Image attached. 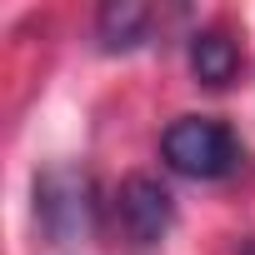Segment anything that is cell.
Segmentation results:
<instances>
[{"mask_svg":"<svg viewBox=\"0 0 255 255\" xmlns=\"http://www.w3.org/2000/svg\"><path fill=\"white\" fill-rule=\"evenodd\" d=\"M115 215H120V230L135 250H150L170 235L175 225V200L170 190L155 180V175H130L120 190H115Z\"/></svg>","mask_w":255,"mask_h":255,"instance_id":"obj_3","label":"cell"},{"mask_svg":"<svg viewBox=\"0 0 255 255\" xmlns=\"http://www.w3.org/2000/svg\"><path fill=\"white\" fill-rule=\"evenodd\" d=\"M35 220L45 230L50 245H75L90 235L95 225V195L90 180L70 165H55L45 175H35Z\"/></svg>","mask_w":255,"mask_h":255,"instance_id":"obj_2","label":"cell"},{"mask_svg":"<svg viewBox=\"0 0 255 255\" xmlns=\"http://www.w3.org/2000/svg\"><path fill=\"white\" fill-rule=\"evenodd\" d=\"M190 70L200 85H230L235 70H240V50L225 30H200L190 40Z\"/></svg>","mask_w":255,"mask_h":255,"instance_id":"obj_5","label":"cell"},{"mask_svg":"<svg viewBox=\"0 0 255 255\" xmlns=\"http://www.w3.org/2000/svg\"><path fill=\"white\" fill-rule=\"evenodd\" d=\"M160 155H165L170 170H180L190 180H225L240 165V140L215 115H180V120L165 125Z\"/></svg>","mask_w":255,"mask_h":255,"instance_id":"obj_1","label":"cell"},{"mask_svg":"<svg viewBox=\"0 0 255 255\" xmlns=\"http://www.w3.org/2000/svg\"><path fill=\"white\" fill-rule=\"evenodd\" d=\"M245 255H255V240H250V245H245Z\"/></svg>","mask_w":255,"mask_h":255,"instance_id":"obj_6","label":"cell"},{"mask_svg":"<svg viewBox=\"0 0 255 255\" xmlns=\"http://www.w3.org/2000/svg\"><path fill=\"white\" fill-rule=\"evenodd\" d=\"M150 20H155V10L140 5V0H110V5H100L95 35L105 50H135V45H145Z\"/></svg>","mask_w":255,"mask_h":255,"instance_id":"obj_4","label":"cell"}]
</instances>
